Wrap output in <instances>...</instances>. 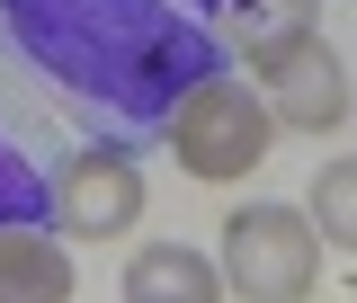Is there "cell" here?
I'll return each mask as SVG.
<instances>
[{"mask_svg": "<svg viewBox=\"0 0 357 303\" xmlns=\"http://www.w3.org/2000/svg\"><path fill=\"white\" fill-rule=\"evenodd\" d=\"M161 143H170V161L197 187H241V178L259 170L268 152H277V116H268V98L250 81H197L170 98V116H161Z\"/></svg>", "mask_w": 357, "mask_h": 303, "instance_id": "obj_1", "label": "cell"}, {"mask_svg": "<svg viewBox=\"0 0 357 303\" xmlns=\"http://www.w3.org/2000/svg\"><path fill=\"white\" fill-rule=\"evenodd\" d=\"M215 267L241 303H312V286H321V232H312L304 205H241V215H223Z\"/></svg>", "mask_w": 357, "mask_h": 303, "instance_id": "obj_2", "label": "cell"}, {"mask_svg": "<svg viewBox=\"0 0 357 303\" xmlns=\"http://www.w3.org/2000/svg\"><path fill=\"white\" fill-rule=\"evenodd\" d=\"M143 205H152V187L134 170V152H116V143H89L54 170V232L63 241H126Z\"/></svg>", "mask_w": 357, "mask_h": 303, "instance_id": "obj_3", "label": "cell"}, {"mask_svg": "<svg viewBox=\"0 0 357 303\" xmlns=\"http://www.w3.org/2000/svg\"><path fill=\"white\" fill-rule=\"evenodd\" d=\"M259 98H268V116H277V134H340L357 116L349 63H340V45L321 36V27L259 63Z\"/></svg>", "mask_w": 357, "mask_h": 303, "instance_id": "obj_4", "label": "cell"}, {"mask_svg": "<svg viewBox=\"0 0 357 303\" xmlns=\"http://www.w3.org/2000/svg\"><path fill=\"white\" fill-rule=\"evenodd\" d=\"M223 267L206 250H188V241H143L126 259V295L116 303H223Z\"/></svg>", "mask_w": 357, "mask_h": 303, "instance_id": "obj_5", "label": "cell"}, {"mask_svg": "<svg viewBox=\"0 0 357 303\" xmlns=\"http://www.w3.org/2000/svg\"><path fill=\"white\" fill-rule=\"evenodd\" d=\"M72 295H81V277L63 259V241L0 223V303H72Z\"/></svg>", "mask_w": 357, "mask_h": 303, "instance_id": "obj_6", "label": "cell"}, {"mask_svg": "<svg viewBox=\"0 0 357 303\" xmlns=\"http://www.w3.org/2000/svg\"><path fill=\"white\" fill-rule=\"evenodd\" d=\"M223 27H232V45H241V54H250V72H259L268 54H286L295 36L321 27V0H232V9H223Z\"/></svg>", "mask_w": 357, "mask_h": 303, "instance_id": "obj_7", "label": "cell"}, {"mask_svg": "<svg viewBox=\"0 0 357 303\" xmlns=\"http://www.w3.org/2000/svg\"><path fill=\"white\" fill-rule=\"evenodd\" d=\"M304 215H312V232H321V250H357V152H340V161L312 170Z\"/></svg>", "mask_w": 357, "mask_h": 303, "instance_id": "obj_8", "label": "cell"}, {"mask_svg": "<svg viewBox=\"0 0 357 303\" xmlns=\"http://www.w3.org/2000/svg\"><path fill=\"white\" fill-rule=\"evenodd\" d=\"M349 125H357V116H349Z\"/></svg>", "mask_w": 357, "mask_h": 303, "instance_id": "obj_9", "label": "cell"}]
</instances>
